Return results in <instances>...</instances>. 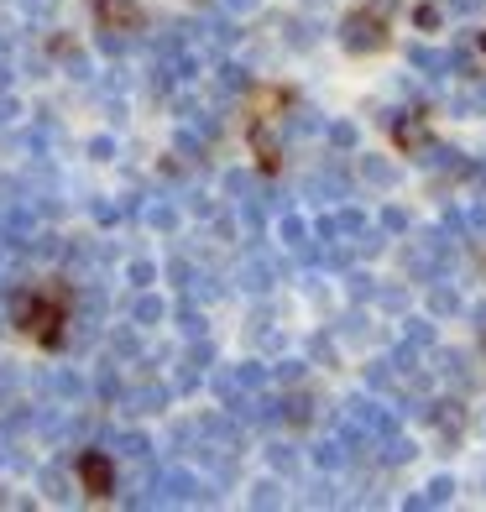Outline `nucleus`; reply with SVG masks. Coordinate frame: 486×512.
<instances>
[{
	"label": "nucleus",
	"mask_w": 486,
	"mask_h": 512,
	"mask_svg": "<svg viewBox=\"0 0 486 512\" xmlns=\"http://www.w3.org/2000/svg\"><path fill=\"white\" fill-rule=\"evenodd\" d=\"M340 42L351 53H377L382 42H387V32H382V21L372 11H351V16L340 21Z\"/></svg>",
	"instance_id": "nucleus-1"
},
{
	"label": "nucleus",
	"mask_w": 486,
	"mask_h": 512,
	"mask_svg": "<svg viewBox=\"0 0 486 512\" xmlns=\"http://www.w3.org/2000/svg\"><path fill=\"white\" fill-rule=\"evenodd\" d=\"M424 413L434 418V429L445 434L450 445H455V439H460V429H466V408H460V403H429Z\"/></svg>",
	"instance_id": "nucleus-2"
},
{
	"label": "nucleus",
	"mask_w": 486,
	"mask_h": 512,
	"mask_svg": "<svg viewBox=\"0 0 486 512\" xmlns=\"http://www.w3.org/2000/svg\"><path fill=\"white\" fill-rule=\"evenodd\" d=\"M450 497H455V481H450V476H434L424 492H419V497H408L403 507H413V512H419V507H445Z\"/></svg>",
	"instance_id": "nucleus-3"
},
{
	"label": "nucleus",
	"mask_w": 486,
	"mask_h": 512,
	"mask_svg": "<svg viewBox=\"0 0 486 512\" xmlns=\"http://www.w3.org/2000/svg\"><path fill=\"white\" fill-rule=\"evenodd\" d=\"M79 476H84V486H89L95 497L110 492V465H105L100 455H84V460H79Z\"/></svg>",
	"instance_id": "nucleus-4"
},
{
	"label": "nucleus",
	"mask_w": 486,
	"mask_h": 512,
	"mask_svg": "<svg viewBox=\"0 0 486 512\" xmlns=\"http://www.w3.org/2000/svg\"><path fill=\"white\" fill-rule=\"evenodd\" d=\"M361 178L372 183V189H392V183H398V168H392L387 157H361Z\"/></svg>",
	"instance_id": "nucleus-5"
},
{
	"label": "nucleus",
	"mask_w": 486,
	"mask_h": 512,
	"mask_svg": "<svg viewBox=\"0 0 486 512\" xmlns=\"http://www.w3.org/2000/svg\"><path fill=\"white\" fill-rule=\"evenodd\" d=\"M439 366L450 371L455 387H471V356H466V351H445V356H439Z\"/></svg>",
	"instance_id": "nucleus-6"
},
{
	"label": "nucleus",
	"mask_w": 486,
	"mask_h": 512,
	"mask_svg": "<svg viewBox=\"0 0 486 512\" xmlns=\"http://www.w3.org/2000/svg\"><path fill=\"white\" fill-rule=\"evenodd\" d=\"M392 131H398V142H403V147H413V152H419V147L429 142V136H424V126L413 121V115H408V121H392Z\"/></svg>",
	"instance_id": "nucleus-7"
},
{
	"label": "nucleus",
	"mask_w": 486,
	"mask_h": 512,
	"mask_svg": "<svg viewBox=\"0 0 486 512\" xmlns=\"http://www.w3.org/2000/svg\"><path fill=\"white\" fill-rule=\"evenodd\" d=\"M309 194H330V199H340V194H345V178H340V173H314V178H309Z\"/></svg>",
	"instance_id": "nucleus-8"
},
{
	"label": "nucleus",
	"mask_w": 486,
	"mask_h": 512,
	"mask_svg": "<svg viewBox=\"0 0 486 512\" xmlns=\"http://www.w3.org/2000/svg\"><path fill=\"white\" fill-rule=\"evenodd\" d=\"M429 309H434V314H460V293H455V288H434V293H429Z\"/></svg>",
	"instance_id": "nucleus-9"
},
{
	"label": "nucleus",
	"mask_w": 486,
	"mask_h": 512,
	"mask_svg": "<svg viewBox=\"0 0 486 512\" xmlns=\"http://www.w3.org/2000/svg\"><path fill=\"white\" fill-rule=\"evenodd\" d=\"M408 345H419V351H429V345H434V330H429V319H408Z\"/></svg>",
	"instance_id": "nucleus-10"
},
{
	"label": "nucleus",
	"mask_w": 486,
	"mask_h": 512,
	"mask_svg": "<svg viewBox=\"0 0 486 512\" xmlns=\"http://www.w3.org/2000/svg\"><path fill=\"white\" fill-rule=\"evenodd\" d=\"M314 460H319V465H330V471H335V465H345V445H340V439H324V445L314 450Z\"/></svg>",
	"instance_id": "nucleus-11"
},
{
	"label": "nucleus",
	"mask_w": 486,
	"mask_h": 512,
	"mask_svg": "<svg viewBox=\"0 0 486 512\" xmlns=\"http://www.w3.org/2000/svg\"><path fill=\"white\" fill-rule=\"evenodd\" d=\"M330 142H335L340 152H351V147H356V126H351V121H335V126H330Z\"/></svg>",
	"instance_id": "nucleus-12"
},
{
	"label": "nucleus",
	"mask_w": 486,
	"mask_h": 512,
	"mask_svg": "<svg viewBox=\"0 0 486 512\" xmlns=\"http://www.w3.org/2000/svg\"><path fill=\"white\" fill-rule=\"evenodd\" d=\"M413 27L434 32V27H439V6H419V11H413Z\"/></svg>",
	"instance_id": "nucleus-13"
},
{
	"label": "nucleus",
	"mask_w": 486,
	"mask_h": 512,
	"mask_svg": "<svg viewBox=\"0 0 486 512\" xmlns=\"http://www.w3.org/2000/svg\"><path fill=\"white\" fill-rule=\"evenodd\" d=\"M408 58H413V68H445V58H439V53H424V48H413Z\"/></svg>",
	"instance_id": "nucleus-14"
},
{
	"label": "nucleus",
	"mask_w": 486,
	"mask_h": 512,
	"mask_svg": "<svg viewBox=\"0 0 486 512\" xmlns=\"http://www.w3.org/2000/svg\"><path fill=\"white\" fill-rule=\"evenodd\" d=\"M351 293H356V298H372L377 288H372V277H366V272H361V277H351Z\"/></svg>",
	"instance_id": "nucleus-15"
},
{
	"label": "nucleus",
	"mask_w": 486,
	"mask_h": 512,
	"mask_svg": "<svg viewBox=\"0 0 486 512\" xmlns=\"http://www.w3.org/2000/svg\"><path fill=\"white\" fill-rule=\"evenodd\" d=\"M382 225H387V230H408V215H403V209H387Z\"/></svg>",
	"instance_id": "nucleus-16"
},
{
	"label": "nucleus",
	"mask_w": 486,
	"mask_h": 512,
	"mask_svg": "<svg viewBox=\"0 0 486 512\" xmlns=\"http://www.w3.org/2000/svg\"><path fill=\"white\" fill-rule=\"evenodd\" d=\"M272 502H277V486L262 481V486H257V507H272Z\"/></svg>",
	"instance_id": "nucleus-17"
},
{
	"label": "nucleus",
	"mask_w": 486,
	"mask_h": 512,
	"mask_svg": "<svg viewBox=\"0 0 486 512\" xmlns=\"http://www.w3.org/2000/svg\"><path fill=\"white\" fill-rule=\"evenodd\" d=\"M288 418H293V424H304V418H309V403L293 398V403H288Z\"/></svg>",
	"instance_id": "nucleus-18"
},
{
	"label": "nucleus",
	"mask_w": 486,
	"mask_h": 512,
	"mask_svg": "<svg viewBox=\"0 0 486 512\" xmlns=\"http://www.w3.org/2000/svg\"><path fill=\"white\" fill-rule=\"evenodd\" d=\"M450 6H455V11H476V6H481V0H450Z\"/></svg>",
	"instance_id": "nucleus-19"
},
{
	"label": "nucleus",
	"mask_w": 486,
	"mask_h": 512,
	"mask_svg": "<svg viewBox=\"0 0 486 512\" xmlns=\"http://www.w3.org/2000/svg\"><path fill=\"white\" fill-rule=\"evenodd\" d=\"M230 6H236V11H251V6H257V0H230Z\"/></svg>",
	"instance_id": "nucleus-20"
},
{
	"label": "nucleus",
	"mask_w": 486,
	"mask_h": 512,
	"mask_svg": "<svg viewBox=\"0 0 486 512\" xmlns=\"http://www.w3.org/2000/svg\"><path fill=\"white\" fill-rule=\"evenodd\" d=\"M476 319H481V335H486V304H481V309H476Z\"/></svg>",
	"instance_id": "nucleus-21"
},
{
	"label": "nucleus",
	"mask_w": 486,
	"mask_h": 512,
	"mask_svg": "<svg viewBox=\"0 0 486 512\" xmlns=\"http://www.w3.org/2000/svg\"><path fill=\"white\" fill-rule=\"evenodd\" d=\"M476 48H481V58H486V32H481V37H476Z\"/></svg>",
	"instance_id": "nucleus-22"
}]
</instances>
